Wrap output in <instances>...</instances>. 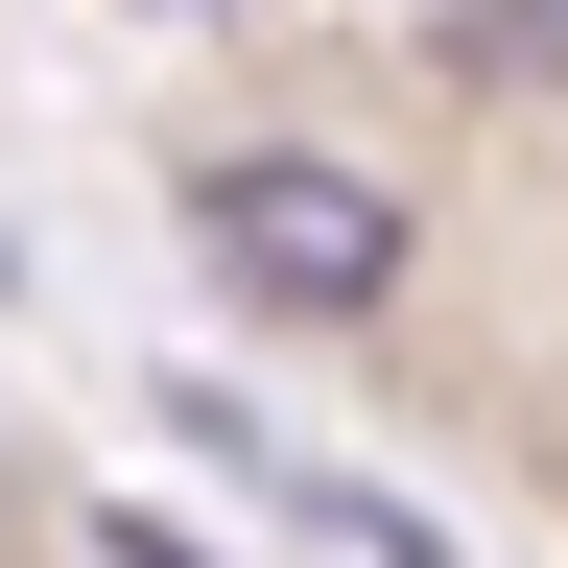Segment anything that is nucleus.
I'll list each match as a JSON object with an SVG mask.
<instances>
[{
  "label": "nucleus",
  "instance_id": "1",
  "mask_svg": "<svg viewBox=\"0 0 568 568\" xmlns=\"http://www.w3.org/2000/svg\"><path fill=\"white\" fill-rule=\"evenodd\" d=\"M190 237H213V284H237V308H284V332L403 308V190L332 166V142H213V166H190Z\"/></svg>",
  "mask_w": 568,
  "mask_h": 568
},
{
  "label": "nucleus",
  "instance_id": "2",
  "mask_svg": "<svg viewBox=\"0 0 568 568\" xmlns=\"http://www.w3.org/2000/svg\"><path fill=\"white\" fill-rule=\"evenodd\" d=\"M426 71H450V95H474V71H497V95H545V71H568V0H450Z\"/></svg>",
  "mask_w": 568,
  "mask_h": 568
},
{
  "label": "nucleus",
  "instance_id": "3",
  "mask_svg": "<svg viewBox=\"0 0 568 568\" xmlns=\"http://www.w3.org/2000/svg\"><path fill=\"white\" fill-rule=\"evenodd\" d=\"M95 568H213V545L190 521H95Z\"/></svg>",
  "mask_w": 568,
  "mask_h": 568
}]
</instances>
